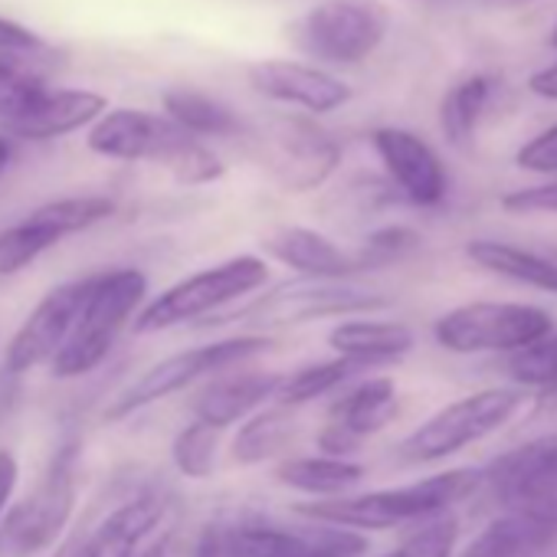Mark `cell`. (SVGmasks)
I'll return each instance as SVG.
<instances>
[{
	"label": "cell",
	"mask_w": 557,
	"mask_h": 557,
	"mask_svg": "<svg viewBox=\"0 0 557 557\" xmlns=\"http://www.w3.org/2000/svg\"><path fill=\"white\" fill-rule=\"evenodd\" d=\"M400 397L391 377H368L355 384L345 397H338L329 410V423L319 436L325 456L345 459L361 446V440L381 433L397 417Z\"/></svg>",
	"instance_id": "cell-16"
},
{
	"label": "cell",
	"mask_w": 557,
	"mask_h": 557,
	"mask_svg": "<svg viewBox=\"0 0 557 557\" xmlns=\"http://www.w3.org/2000/svg\"><path fill=\"white\" fill-rule=\"evenodd\" d=\"M550 47L557 50V24H554V30H550Z\"/></svg>",
	"instance_id": "cell-44"
},
{
	"label": "cell",
	"mask_w": 557,
	"mask_h": 557,
	"mask_svg": "<svg viewBox=\"0 0 557 557\" xmlns=\"http://www.w3.org/2000/svg\"><path fill=\"white\" fill-rule=\"evenodd\" d=\"M11 164H14V141L8 135H0V177L8 174Z\"/></svg>",
	"instance_id": "cell-42"
},
{
	"label": "cell",
	"mask_w": 557,
	"mask_h": 557,
	"mask_svg": "<svg viewBox=\"0 0 557 557\" xmlns=\"http://www.w3.org/2000/svg\"><path fill=\"white\" fill-rule=\"evenodd\" d=\"M502 207L508 213H557V181L541 184V187L511 190L502 197Z\"/></svg>",
	"instance_id": "cell-36"
},
{
	"label": "cell",
	"mask_w": 557,
	"mask_h": 557,
	"mask_svg": "<svg viewBox=\"0 0 557 557\" xmlns=\"http://www.w3.org/2000/svg\"><path fill=\"white\" fill-rule=\"evenodd\" d=\"M265 278H269V265H265V259H259L252 252L223 259L216 265L190 272L187 278H181V283L168 286L151 302H145L138 309L132 329H135V335H154V332L187 325L194 319L213 315L223 306L256 293L259 286H265Z\"/></svg>",
	"instance_id": "cell-4"
},
{
	"label": "cell",
	"mask_w": 557,
	"mask_h": 557,
	"mask_svg": "<svg viewBox=\"0 0 557 557\" xmlns=\"http://www.w3.org/2000/svg\"><path fill=\"white\" fill-rule=\"evenodd\" d=\"M329 345L338 358L355 361L361 368H377L400 361L413 351V332L400 322L377 319H351L329 332Z\"/></svg>",
	"instance_id": "cell-23"
},
{
	"label": "cell",
	"mask_w": 557,
	"mask_h": 557,
	"mask_svg": "<svg viewBox=\"0 0 557 557\" xmlns=\"http://www.w3.org/2000/svg\"><path fill=\"white\" fill-rule=\"evenodd\" d=\"M528 89H531V96H537L544 102H557V63L531 73L528 76Z\"/></svg>",
	"instance_id": "cell-39"
},
{
	"label": "cell",
	"mask_w": 557,
	"mask_h": 557,
	"mask_svg": "<svg viewBox=\"0 0 557 557\" xmlns=\"http://www.w3.org/2000/svg\"><path fill=\"white\" fill-rule=\"evenodd\" d=\"M236 524L233 521H213L203 524L194 544V557H236V541H233Z\"/></svg>",
	"instance_id": "cell-37"
},
{
	"label": "cell",
	"mask_w": 557,
	"mask_h": 557,
	"mask_svg": "<svg viewBox=\"0 0 557 557\" xmlns=\"http://www.w3.org/2000/svg\"><path fill=\"white\" fill-rule=\"evenodd\" d=\"M485 8H518V4H528V0H479Z\"/></svg>",
	"instance_id": "cell-43"
},
{
	"label": "cell",
	"mask_w": 557,
	"mask_h": 557,
	"mask_svg": "<svg viewBox=\"0 0 557 557\" xmlns=\"http://www.w3.org/2000/svg\"><path fill=\"white\" fill-rule=\"evenodd\" d=\"M249 86L272 102L296 106L309 115H329L351 102V86L345 79L293 60L256 63L249 70Z\"/></svg>",
	"instance_id": "cell-18"
},
{
	"label": "cell",
	"mask_w": 557,
	"mask_h": 557,
	"mask_svg": "<svg viewBox=\"0 0 557 557\" xmlns=\"http://www.w3.org/2000/svg\"><path fill=\"white\" fill-rule=\"evenodd\" d=\"M92 275L83 278H70V283L50 289L34 312L21 322V329L14 332L8 351H4V368L11 374H27L37 371L44 364H53V358L63 351V345L70 342L79 312L86 306V296L92 289Z\"/></svg>",
	"instance_id": "cell-14"
},
{
	"label": "cell",
	"mask_w": 557,
	"mask_h": 557,
	"mask_svg": "<svg viewBox=\"0 0 557 557\" xmlns=\"http://www.w3.org/2000/svg\"><path fill=\"white\" fill-rule=\"evenodd\" d=\"M466 256L475 265L511 278V283H521V286H531L541 293H557V262H550L537 252H528V249L502 243V239H472L466 246Z\"/></svg>",
	"instance_id": "cell-25"
},
{
	"label": "cell",
	"mask_w": 557,
	"mask_h": 557,
	"mask_svg": "<svg viewBox=\"0 0 557 557\" xmlns=\"http://www.w3.org/2000/svg\"><path fill=\"white\" fill-rule=\"evenodd\" d=\"M40 47H44V40L34 30L21 27L17 21L0 17V57H21V53H34Z\"/></svg>",
	"instance_id": "cell-38"
},
{
	"label": "cell",
	"mask_w": 557,
	"mask_h": 557,
	"mask_svg": "<svg viewBox=\"0 0 557 557\" xmlns=\"http://www.w3.org/2000/svg\"><path fill=\"white\" fill-rule=\"evenodd\" d=\"M505 368L511 381L537 387L547 397H557V335H544L541 342L511 351Z\"/></svg>",
	"instance_id": "cell-32"
},
{
	"label": "cell",
	"mask_w": 557,
	"mask_h": 557,
	"mask_svg": "<svg viewBox=\"0 0 557 557\" xmlns=\"http://www.w3.org/2000/svg\"><path fill=\"white\" fill-rule=\"evenodd\" d=\"M518 404H521V394L508 391V387L469 394V397L443 407L440 413H433L426 423H420L397 446V456H400V462H410V466L446 459V456L485 440L502 423H508L511 413L518 410Z\"/></svg>",
	"instance_id": "cell-8"
},
{
	"label": "cell",
	"mask_w": 557,
	"mask_h": 557,
	"mask_svg": "<svg viewBox=\"0 0 557 557\" xmlns=\"http://www.w3.org/2000/svg\"><path fill=\"white\" fill-rule=\"evenodd\" d=\"M554 541H557V531L521 515H502L459 557H528V554L547 550Z\"/></svg>",
	"instance_id": "cell-29"
},
{
	"label": "cell",
	"mask_w": 557,
	"mask_h": 557,
	"mask_svg": "<svg viewBox=\"0 0 557 557\" xmlns=\"http://www.w3.org/2000/svg\"><path fill=\"white\" fill-rule=\"evenodd\" d=\"M456 537H459V521L453 515H440L384 557H453Z\"/></svg>",
	"instance_id": "cell-33"
},
{
	"label": "cell",
	"mask_w": 557,
	"mask_h": 557,
	"mask_svg": "<svg viewBox=\"0 0 557 557\" xmlns=\"http://www.w3.org/2000/svg\"><path fill=\"white\" fill-rule=\"evenodd\" d=\"M236 557H364L368 537L335 524H265L246 521L233 531Z\"/></svg>",
	"instance_id": "cell-15"
},
{
	"label": "cell",
	"mask_w": 557,
	"mask_h": 557,
	"mask_svg": "<svg viewBox=\"0 0 557 557\" xmlns=\"http://www.w3.org/2000/svg\"><path fill=\"white\" fill-rule=\"evenodd\" d=\"M76 462L79 443L70 440L53 453L34 492L11 502L0 518V557H34L57 547L76 511Z\"/></svg>",
	"instance_id": "cell-5"
},
{
	"label": "cell",
	"mask_w": 557,
	"mask_h": 557,
	"mask_svg": "<svg viewBox=\"0 0 557 557\" xmlns=\"http://www.w3.org/2000/svg\"><path fill=\"white\" fill-rule=\"evenodd\" d=\"M275 482L286 485L293 492L312 495L315 502L322 498H342L348 495L361 479H364V466L351 462V459H338V456H293L275 466Z\"/></svg>",
	"instance_id": "cell-24"
},
{
	"label": "cell",
	"mask_w": 557,
	"mask_h": 557,
	"mask_svg": "<svg viewBox=\"0 0 557 557\" xmlns=\"http://www.w3.org/2000/svg\"><path fill=\"white\" fill-rule=\"evenodd\" d=\"M479 482L482 475L475 469H453V472H440V475L397 485V488L306 502L296 511L309 521H322V524H335L348 531H387L397 524L440 518L446 508L469 498L479 488Z\"/></svg>",
	"instance_id": "cell-2"
},
{
	"label": "cell",
	"mask_w": 557,
	"mask_h": 557,
	"mask_svg": "<svg viewBox=\"0 0 557 557\" xmlns=\"http://www.w3.org/2000/svg\"><path fill=\"white\" fill-rule=\"evenodd\" d=\"M83 534H86V531L70 534L66 541H60L57 547H50L47 557H79V550H83Z\"/></svg>",
	"instance_id": "cell-40"
},
{
	"label": "cell",
	"mask_w": 557,
	"mask_h": 557,
	"mask_svg": "<svg viewBox=\"0 0 557 557\" xmlns=\"http://www.w3.org/2000/svg\"><path fill=\"white\" fill-rule=\"evenodd\" d=\"M272 342L265 335H236V338H223V342H210V345H197V348H184L177 355L161 358L158 364H151L145 374H138L125 391H119L109 407H106V420L119 423L135 417L138 410L184 391L194 387L203 377H213L220 371H230L262 351H269Z\"/></svg>",
	"instance_id": "cell-6"
},
{
	"label": "cell",
	"mask_w": 557,
	"mask_h": 557,
	"mask_svg": "<svg viewBox=\"0 0 557 557\" xmlns=\"http://www.w3.org/2000/svg\"><path fill=\"white\" fill-rule=\"evenodd\" d=\"M515 164L531 174H557V125L524 141L515 154Z\"/></svg>",
	"instance_id": "cell-35"
},
{
	"label": "cell",
	"mask_w": 557,
	"mask_h": 557,
	"mask_svg": "<svg viewBox=\"0 0 557 557\" xmlns=\"http://www.w3.org/2000/svg\"><path fill=\"white\" fill-rule=\"evenodd\" d=\"M387 37V11L374 0H325L296 27V40L322 63L368 60Z\"/></svg>",
	"instance_id": "cell-13"
},
{
	"label": "cell",
	"mask_w": 557,
	"mask_h": 557,
	"mask_svg": "<svg viewBox=\"0 0 557 557\" xmlns=\"http://www.w3.org/2000/svg\"><path fill=\"white\" fill-rule=\"evenodd\" d=\"M278 381L283 374L275 371H220L213 374L194 397V420L226 430L233 423L249 420L256 410L269 407L275 400Z\"/></svg>",
	"instance_id": "cell-21"
},
{
	"label": "cell",
	"mask_w": 557,
	"mask_h": 557,
	"mask_svg": "<svg viewBox=\"0 0 557 557\" xmlns=\"http://www.w3.org/2000/svg\"><path fill=\"white\" fill-rule=\"evenodd\" d=\"M256 154L289 194L319 190L342 164V145L306 115H278L256 135Z\"/></svg>",
	"instance_id": "cell-7"
},
{
	"label": "cell",
	"mask_w": 557,
	"mask_h": 557,
	"mask_svg": "<svg viewBox=\"0 0 557 557\" xmlns=\"http://www.w3.org/2000/svg\"><path fill=\"white\" fill-rule=\"evenodd\" d=\"M550 335V315L518 302H469L433 325V338L453 355L518 351Z\"/></svg>",
	"instance_id": "cell-10"
},
{
	"label": "cell",
	"mask_w": 557,
	"mask_h": 557,
	"mask_svg": "<svg viewBox=\"0 0 557 557\" xmlns=\"http://www.w3.org/2000/svg\"><path fill=\"white\" fill-rule=\"evenodd\" d=\"M293 440H296V410L269 404L256 410L249 420H243V426L233 436L230 453H233V462L239 466H259L283 453Z\"/></svg>",
	"instance_id": "cell-26"
},
{
	"label": "cell",
	"mask_w": 557,
	"mask_h": 557,
	"mask_svg": "<svg viewBox=\"0 0 557 557\" xmlns=\"http://www.w3.org/2000/svg\"><path fill=\"white\" fill-rule=\"evenodd\" d=\"M377 158L384 161L394 187L413 203V207H440L449 190L446 168L440 154L413 132L407 128H377L371 135Z\"/></svg>",
	"instance_id": "cell-17"
},
{
	"label": "cell",
	"mask_w": 557,
	"mask_h": 557,
	"mask_svg": "<svg viewBox=\"0 0 557 557\" xmlns=\"http://www.w3.org/2000/svg\"><path fill=\"white\" fill-rule=\"evenodd\" d=\"M164 518V502L151 492H141L109 511L92 531L83 534L79 557H135L141 544L158 531Z\"/></svg>",
	"instance_id": "cell-22"
},
{
	"label": "cell",
	"mask_w": 557,
	"mask_h": 557,
	"mask_svg": "<svg viewBox=\"0 0 557 557\" xmlns=\"http://www.w3.org/2000/svg\"><path fill=\"white\" fill-rule=\"evenodd\" d=\"M364 368L355 364V361H345V358H332V361H319V364H306L293 374H283L278 381V391H275V400L278 407H289V410H299L332 391H338L342 384H348L351 377H358Z\"/></svg>",
	"instance_id": "cell-30"
},
{
	"label": "cell",
	"mask_w": 557,
	"mask_h": 557,
	"mask_svg": "<svg viewBox=\"0 0 557 557\" xmlns=\"http://www.w3.org/2000/svg\"><path fill=\"white\" fill-rule=\"evenodd\" d=\"M492 92H495V79L485 73H475V76H466L462 83H456L443 96L440 128L453 148H469L475 141V128L492 102Z\"/></svg>",
	"instance_id": "cell-28"
},
{
	"label": "cell",
	"mask_w": 557,
	"mask_h": 557,
	"mask_svg": "<svg viewBox=\"0 0 557 557\" xmlns=\"http://www.w3.org/2000/svg\"><path fill=\"white\" fill-rule=\"evenodd\" d=\"M391 299L371 289H358L348 283H325V278H299V283L278 286L269 296H259L246 309H239L226 322H246L262 329H286V325H306L315 319H335V315H364L387 309Z\"/></svg>",
	"instance_id": "cell-12"
},
{
	"label": "cell",
	"mask_w": 557,
	"mask_h": 557,
	"mask_svg": "<svg viewBox=\"0 0 557 557\" xmlns=\"http://www.w3.org/2000/svg\"><path fill=\"white\" fill-rule=\"evenodd\" d=\"M164 115L194 138H230L243 132V122L230 106L197 89L164 92Z\"/></svg>",
	"instance_id": "cell-27"
},
{
	"label": "cell",
	"mask_w": 557,
	"mask_h": 557,
	"mask_svg": "<svg viewBox=\"0 0 557 557\" xmlns=\"http://www.w3.org/2000/svg\"><path fill=\"white\" fill-rule=\"evenodd\" d=\"M145 296H148V275L141 269L125 265V269L96 272L79 322L70 342L63 345V351L50 364L53 377L73 381L92 374L109 358L128 322H135L138 309L145 306Z\"/></svg>",
	"instance_id": "cell-3"
},
{
	"label": "cell",
	"mask_w": 557,
	"mask_h": 557,
	"mask_svg": "<svg viewBox=\"0 0 557 557\" xmlns=\"http://www.w3.org/2000/svg\"><path fill=\"white\" fill-rule=\"evenodd\" d=\"M216 459H220V430L200 420H190L187 426L177 430L171 443V462L181 475L203 482L216 472Z\"/></svg>",
	"instance_id": "cell-31"
},
{
	"label": "cell",
	"mask_w": 557,
	"mask_h": 557,
	"mask_svg": "<svg viewBox=\"0 0 557 557\" xmlns=\"http://www.w3.org/2000/svg\"><path fill=\"white\" fill-rule=\"evenodd\" d=\"M92 154L109 161H148L174 174L187 187L223 177V161L194 135L177 128L168 115L145 109H109L86 135Z\"/></svg>",
	"instance_id": "cell-1"
},
{
	"label": "cell",
	"mask_w": 557,
	"mask_h": 557,
	"mask_svg": "<svg viewBox=\"0 0 557 557\" xmlns=\"http://www.w3.org/2000/svg\"><path fill=\"white\" fill-rule=\"evenodd\" d=\"M115 213V200L106 194H79V197H60L37 210H30L24 220L0 230V278L24 272L30 262H37L47 249L60 246L66 236L92 230L96 223L109 220Z\"/></svg>",
	"instance_id": "cell-11"
},
{
	"label": "cell",
	"mask_w": 557,
	"mask_h": 557,
	"mask_svg": "<svg viewBox=\"0 0 557 557\" xmlns=\"http://www.w3.org/2000/svg\"><path fill=\"white\" fill-rule=\"evenodd\" d=\"M168 550H171V531H164V534H158L148 547H141L135 557H168Z\"/></svg>",
	"instance_id": "cell-41"
},
{
	"label": "cell",
	"mask_w": 557,
	"mask_h": 557,
	"mask_svg": "<svg viewBox=\"0 0 557 557\" xmlns=\"http://www.w3.org/2000/svg\"><path fill=\"white\" fill-rule=\"evenodd\" d=\"M109 112L106 96L92 89H50L44 86L30 106L4 125L8 138H24V141H53L66 138L79 128H92L102 115Z\"/></svg>",
	"instance_id": "cell-19"
},
{
	"label": "cell",
	"mask_w": 557,
	"mask_h": 557,
	"mask_svg": "<svg viewBox=\"0 0 557 557\" xmlns=\"http://www.w3.org/2000/svg\"><path fill=\"white\" fill-rule=\"evenodd\" d=\"M259 243L269 259L299 272V278L348 283L355 272H361V262L355 252H348L345 246H338L335 239H329L325 233L312 226H278V230H269Z\"/></svg>",
	"instance_id": "cell-20"
},
{
	"label": "cell",
	"mask_w": 557,
	"mask_h": 557,
	"mask_svg": "<svg viewBox=\"0 0 557 557\" xmlns=\"http://www.w3.org/2000/svg\"><path fill=\"white\" fill-rule=\"evenodd\" d=\"M417 243H420V236L410 226H384V230L371 233L355 256L361 262V272L364 269H381V265H391V262L404 259L407 252H413Z\"/></svg>",
	"instance_id": "cell-34"
},
{
	"label": "cell",
	"mask_w": 557,
	"mask_h": 557,
	"mask_svg": "<svg viewBox=\"0 0 557 557\" xmlns=\"http://www.w3.org/2000/svg\"><path fill=\"white\" fill-rule=\"evenodd\" d=\"M482 479L505 515H521L557 531V433L498 456Z\"/></svg>",
	"instance_id": "cell-9"
}]
</instances>
